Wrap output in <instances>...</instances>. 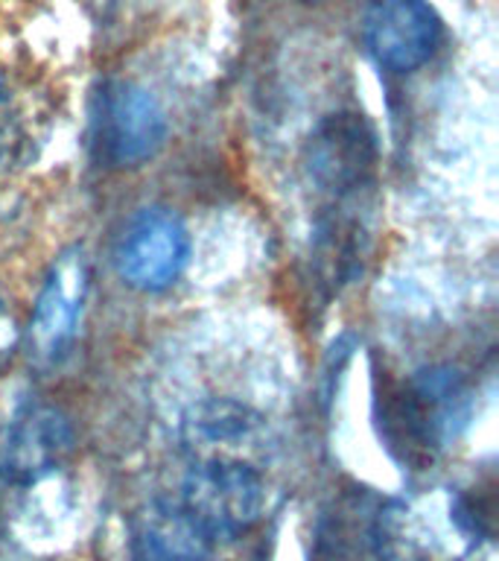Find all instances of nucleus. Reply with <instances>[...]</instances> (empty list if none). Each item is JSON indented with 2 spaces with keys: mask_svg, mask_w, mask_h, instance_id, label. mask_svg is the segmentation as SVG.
<instances>
[{
  "mask_svg": "<svg viewBox=\"0 0 499 561\" xmlns=\"http://www.w3.org/2000/svg\"><path fill=\"white\" fill-rule=\"evenodd\" d=\"M479 541V515L450 485H427L392 497L371 524L376 561H464Z\"/></svg>",
  "mask_w": 499,
  "mask_h": 561,
  "instance_id": "1",
  "label": "nucleus"
},
{
  "mask_svg": "<svg viewBox=\"0 0 499 561\" xmlns=\"http://www.w3.org/2000/svg\"><path fill=\"white\" fill-rule=\"evenodd\" d=\"M467 419V383L453 366L420 368L380 401V436L403 465L415 468L453 445Z\"/></svg>",
  "mask_w": 499,
  "mask_h": 561,
  "instance_id": "2",
  "label": "nucleus"
},
{
  "mask_svg": "<svg viewBox=\"0 0 499 561\" xmlns=\"http://www.w3.org/2000/svg\"><path fill=\"white\" fill-rule=\"evenodd\" d=\"M166 114L147 88L108 79L91 103V149L100 164L131 170L164 149Z\"/></svg>",
  "mask_w": 499,
  "mask_h": 561,
  "instance_id": "3",
  "label": "nucleus"
},
{
  "mask_svg": "<svg viewBox=\"0 0 499 561\" xmlns=\"http://www.w3.org/2000/svg\"><path fill=\"white\" fill-rule=\"evenodd\" d=\"M178 503L213 538V543L231 541L266 515L269 485L257 465L193 462Z\"/></svg>",
  "mask_w": 499,
  "mask_h": 561,
  "instance_id": "4",
  "label": "nucleus"
},
{
  "mask_svg": "<svg viewBox=\"0 0 499 561\" xmlns=\"http://www.w3.org/2000/svg\"><path fill=\"white\" fill-rule=\"evenodd\" d=\"M190 257V234L170 208H140L114 243V270L140 293H161L182 278Z\"/></svg>",
  "mask_w": 499,
  "mask_h": 561,
  "instance_id": "5",
  "label": "nucleus"
},
{
  "mask_svg": "<svg viewBox=\"0 0 499 561\" xmlns=\"http://www.w3.org/2000/svg\"><path fill=\"white\" fill-rule=\"evenodd\" d=\"M91 287V263L82 245H70L47 272L24 333L26 354L38 368L59 366L77 340L79 319Z\"/></svg>",
  "mask_w": 499,
  "mask_h": 561,
  "instance_id": "6",
  "label": "nucleus"
},
{
  "mask_svg": "<svg viewBox=\"0 0 499 561\" xmlns=\"http://www.w3.org/2000/svg\"><path fill=\"white\" fill-rule=\"evenodd\" d=\"M376 158V135L365 114L339 112L324 117L310 135L304 164L318 191L333 202H348L374 179Z\"/></svg>",
  "mask_w": 499,
  "mask_h": 561,
  "instance_id": "7",
  "label": "nucleus"
},
{
  "mask_svg": "<svg viewBox=\"0 0 499 561\" xmlns=\"http://www.w3.org/2000/svg\"><path fill=\"white\" fill-rule=\"evenodd\" d=\"M182 445L190 462H248L260 468L271 450V430L248 403L205 398L184 412Z\"/></svg>",
  "mask_w": 499,
  "mask_h": 561,
  "instance_id": "8",
  "label": "nucleus"
},
{
  "mask_svg": "<svg viewBox=\"0 0 499 561\" xmlns=\"http://www.w3.org/2000/svg\"><path fill=\"white\" fill-rule=\"evenodd\" d=\"M77 447L73 424L59 407L30 401L7 421L0 433V480L9 485H35L59 471Z\"/></svg>",
  "mask_w": 499,
  "mask_h": 561,
  "instance_id": "9",
  "label": "nucleus"
},
{
  "mask_svg": "<svg viewBox=\"0 0 499 561\" xmlns=\"http://www.w3.org/2000/svg\"><path fill=\"white\" fill-rule=\"evenodd\" d=\"M368 50L383 68L411 73L441 42V21L427 0H376L365 21Z\"/></svg>",
  "mask_w": 499,
  "mask_h": 561,
  "instance_id": "10",
  "label": "nucleus"
},
{
  "mask_svg": "<svg viewBox=\"0 0 499 561\" xmlns=\"http://www.w3.org/2000/svg\"><path fill=\"white\" fill-rule=\"evenodd\" d=\"M50 129L53 112L47 94L33 82L0 70V175L21 173L35 164Z\"/></svg>",
  "mask_w": 499,
  "mask_h": 561,
  "instance_id": "11",
  "label": "nucleus"
},
{
  "mask_svg": "<svg viewBox=\"0 0 499 561\" xmlns=\"http://www.w3.org/2000/svg\"><path fill=\"white\" fill-rule=\"evenodd\" d=\"M213 547L178 500H152L129 524L131 561H208Z\"/></svg>",
  "mask_w": 499,
  "mask_h": 561,
  "instance_id": "12",
  "label": "nucleus"
},
{
  "mask_svg": "<svg viewBox=\"0 0 499 561\" xmlns=\"http://www.w3.org/2000/svg\"><path fill=\"white\" fill-rule=\"evenodd\" d=\"M24 345V328L18 322L12 301L0 289V371L15 359L18 348Z\"/></svg>",
  "mask_w": 499,
  "mask_h": 561,
  "instance_id": "13",
  "label": "nucleus"
},
{
  "mask_svg": "<svg viewBox=\"0 0 499 561\" xmlns=\"http://www.w3.org/2000/svg\"><path fill=\"white\" fill-rule=\"evenodd\" d=\"M304 3H318V0H304Z\"/></svg>",
  "mask_w": 499,
  "mask_h": 561,
  "instance_id": "14",
  "label": "nucleus"
}]
</instances>
